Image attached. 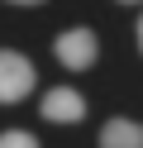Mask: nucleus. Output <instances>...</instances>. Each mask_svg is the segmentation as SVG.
<instances>
[{"label":"nucleus","instance_id":"39448f33","mask_svg":"<svg viewBox=\"0 0 143 148\" xmlns=\"http://www.w3.org/2000/svg\"><path fill=\"white\" fill-rule=\"evenodd\" d=\"M0 148H38V138L24 129H10V134H0Z\"/></svg>","mask_w":143,"mask_h":148},{"label":"nucleus","instance_id":"423d86ee","mask_svg":"<svg viewBox=\"0 0 143 148\" xmlns=\"http://www.w3.org/2000/svg\"><path fill=\"white\" fill-rule=\"evenodd\" d=\"M14 5H43V0H14Z\"/></svg>","mask_w":143,"mask_h":148},{"label":"nucleus","instance_id":"f03ea898","mask_svg":"<svg viewBox=\"0 0 143 148\" xmlns=\"http://www.w3.org/2000/svg\"><path fill=\"white\" fill-rule=\"evenodd\" d=\"M53 53H57V62H62V67L86 72V67L95 62V53H100V43H95L91 29H67V34H57V38H53Z\"/></svg>","mask_w":143,"mask_h":148},{"label":"nucleus","instance_id":"0eeeda50","mask_svg":"<svg viewBox=\"0 0 143 148\" xmlns=\"http://www.w3.org/2000/svg\"><path fill=\"white\" fill-rule=\"evenodd\" d=\"M138 48H143V19H138Z\"/></svg>","mask_w":143,"mask_h":148},{"label":"nucleus","instance_id":"6e6552de","mask_svg":"<svg viewBox=\"0 0 143 148\" xmlns=\"http://www.w3.org/2000/svg\"><path fill=\"white\" fill-rule=\"evenodd\" d=\"M129 5H133V0H129Z\"/></svg>","mask_w":143,"mask_h":148},{"label":"nucleus","instance_id":"20e7f679","mask_svg":"<svg viewBox=\"0 0 143 148\" xmlns=\"http://www.w3.org/2000/svg\"><path fill=\"white\" fill-rule=\"evenodd\" d=\"M100 148H143V124L133 119H110L100 129Z\"/></svg>","mask_w":143,"mask_h":148},{"label":"nucleus","instance_id":"f257e3e1","mask_svg":"<svg viewBox=\"0 0 143 148\" xmlns=\"http://www.w3.org/2000/svg\"><path fill=\"white\" fill-rule=\"evenodd\" d=\"M34 62L19 58V53L0 48V105H10V100H24L29 91H34Z\"/></svg>","mask_w":143,"mask_h":148},{"label":"nucleus","instance_id":"7ed1b4c3","mask_svg":"<svg viewBox=\"0 0 143 148\" xmlns=\"http://www.w3.org/2000/svg\"><path fill=\"white\" fill-rule=\"evenodd\" d=\"M81 115H86V100H81V91H72V86H57V91H48V96H43V119H53V124H76Z\"/></svg>","mask_w":143,"mask_h":148}]
</instances>
